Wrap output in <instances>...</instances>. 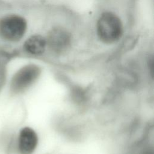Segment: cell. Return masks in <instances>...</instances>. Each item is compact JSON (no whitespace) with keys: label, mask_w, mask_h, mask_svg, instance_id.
I'll return each mask as SVG.
<instances>
[{"label":"cell","mask_w":154,"mask_h":154,"mask_svg":"<svg viewBox=\"0 0 154 154\" xmlns=\"http://www.w3.org/2000/svg\"><path fill=\"white\" fill-rule=\"evenodd\" d=\"M26 26V20L21 16H6L0 21V35L10 42H17L24 35Z\"/></svg>","instance_id":"3957f363"},{"label":"cell","mask_w":154,"mask_h":154,"mask_svg":"<svg viewBox=\"0 0 154 154\" xmlns=\"http://www.w3.org/2000/svg\"><path fill=\"white\" fill-rule=\"evenodd\" d=\"M46 40L40 35H34L29 37L24 43V49L29 54L34 55L42 54L45 50Z\"/></svg>","instance_id":"8992f818"},{"label":"cell","mask_w":154,"mask_h":154,"mask_svg":"<svg viewBox=\"0 0 154 154\" xmlns=\"http://www.w3.org/2000/svg\"><path fill=\"white\" fill-rule=\"evenodd\" d=\"M12 149L11 139L5 130L0 132V154H10Z\"/></svg>","instance_id":"52a82bcc"},{"label":"cell","mask_w":154,"mask_h":154,"mask_svg":"<svg viewBox=\"0 0 154 154\" xmlns=\"http://www.w3.org/2000/svg\"><path fill=\"white\" fill-rule=\"evenodd\" d=\"M46 40L47 44L52 49L56 51H61L69 45L70 37L65 29L57 28L51 31Z\"/></svg>","instance_id":"5b68a950"},{"label":"cell","mask_w":154,"mask_h":154,"mask_svg":"<svg viewBox=\"0 0 154 154\" xmlns=\"http://www.w3.org/2000/svg\"><path fill=\"white\" fill-rule=\"evenodd\" d=\"M40 73L35 65H27L17 70L8 80V88L12 94H18L28 88L37 79Z\"/></svg>","instance_id":"7a4b0ae2"},{"label":"cell","mask_w":154,"mask_h":154,"mask_svg":"<svg viewBox=\"0 0 154 154\" xmlns=\"http://www.w3.org/2000/svg\"><path fill=\"white\" fill-rule=\"evenodd\" d=\"M38 144V137L34 129L25 126L19 131L16 147L19 154H32Z\"/></svg>","instance_id":"277c9868"},{"label":"cell","mask_w":154,"mask_h":154,"mask_svg":"<svg viewBox=\"0 0 154 154\" xmlns=\"http://www.w3.org/2000/svg\"><path fill=\"white\" fill-rule=\"evenodd\" d=\"M123 27L120 18L109 11L103 13L96 24L97 35L100 40L105 44L117 42L123 34Z\"/></svg>","instance_id":"6da1fadb"}]
</instances>
